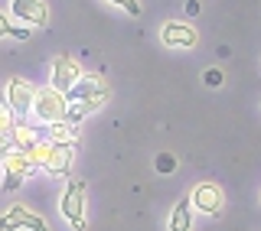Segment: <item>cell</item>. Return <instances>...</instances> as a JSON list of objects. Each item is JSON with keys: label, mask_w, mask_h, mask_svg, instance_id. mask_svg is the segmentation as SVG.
<instances>
[{"label": "cell", "mask_w": 261, "mask_h": 231, "mask_svg": "<svg viewBox=\"0 0 261 231\" xmlns=\"http://www.w3.org/2000/svg\"><path fill=\"white\" fill-rule=\"evenodd\" d=\"M82 78V65L75 59H69V55H59V59L53 62V88L56 92H69L72 85Z\"/></svg>", "instance_id": "9c48e42d"}, {"label": "cell", "mask_w": 261, "mask_h": 231, "mask_svg": "<svg viewBox=\"0 0 261 231\" xmlns=\"http://www.w3.org/2000/svg\"><path fill=\"white\" fill-rule=\"evenodd\" d=\"M33 85L23 78H10L7 81V104H10L13 118H27V114L33 111Z\"/></svg>", "instance_id": "8992f818"}, {"label": "cell", "mask_w": 261, "mask_h": 231, "mask_svg": "<svg viewBox=\"0 0 261 231\" xmlns=\"http://www.w3.org/2000/svg\"><path fill=\"white\" fill-rule=\"evenodd\" d=\"M190 225H193V202L183 199L170 212V231H190Z\"/></svg>", "instance_id": "7c38bea8"}, {"label": "cell", "mask_w": 261, "mask_h": 231, "mask_svg": "<svg viewBox=\"0 0 261 231\" xmlns=\"http://www.w3.org/2000/svg\"><path fill=\"white\" fill-rule=\"evenodd\" d=\"M105 98H108V85H105L98 75H82L75 85L65 92V101H101L105 104Z\"/></svg>", "instance_id": "277c9868"}, {"label": "cell", "mask_w": 261, "mask_h": 231, "mask_svg": "<svg viewBox=\"0 0 261 231\" xmlns=\"http://www.w3.org/2000/svg\"><path fill=\"white\" fill-rule=\"evenodd\" d=\"M206 81H209V85H219V81H222V75H219V72H209Z\"/></svg>", "instance_id": "d6986e66"}, {"label": "cell", "mask_w": 261, "mask_h": 231, "mask_svg": "<svg viewBox=\"0 0 261 231\" xmlns=\"http://www.w3.org/2000/svg\"><path fill=\"white\" fill-rule=\"evenodd\" d=\"M16 228H27V231H49L46 218H39L36 212L23 209V205H13L7 215H0V231H16Z\"/></svg>", "instance_id": "5b68a950"}, {"label": "cell", "mask_w": 261, "mask_h": 231, "mask_svg": "<svg viewBox=\"0 0 261 231\" xmlns=\"http://www.w3.org/2000/svg\"><path fill=\"white\" fill-rule=\"evenodd\" d=\"M4 36H13V39H30V30H20L7 20V13H0V39Z\"/></svg>", "instance_id": "5bb4252c"}, {"label": "cell", "mask_w": 261, "mask_h": 231, "mask_svg": "<svg viewBox=\"0 0 261 231\" xmlns=\"http://www.w3.org/2000/svg\"><path fill=\"white\" fill-rule=\"evenodd\" d=\"M65 111H69V101H65V95L56 92V88H43V92L33 95V114L43 124L65 121Z\"/></svg>", "instance_id": "7a4b0ae2"}, {"label": "cell", "mask_w": 261, "mask_h": 231, "mask_svg": "<svg viewBox=\"0 0 261 231\" xmlns=\"http://www.w3.org/2000/svg\"><path fill=\"white\" fill-rule=\"evenodd\" d=\"M190 202H193V209L206 212V215H219L222 205H225V195H222V189H219L216 183H199L193 189Z\"/></svg>", "instance_id": "52a82bcc"}, {"label": "cell", "mask_w": 261, "mask_h": 231, "mask_svg": "<svg viewBox=\"0 0 261 231\" xmlns=\"http://www.w3.org/2000/svg\"><path fill=\"white\" fill-rule=\"evenodd\" d=\"M111 4H118L124 13H130V16H141V4L137 0H111Z\"/></svg>", "instance_id": "e0dca14e"}, {"label": "cell", "mask_w": 261, "mask_h": 231, "mask_svg": "<svg viewBox=\"0 0 261 231\" xmlns=\"http://www.w3.org/2000/svg\"><path fill=\"white\" fill-rule=\"evenodd\" d=\"M173 169H176V160L170 153H160L157 156V172H173Z\"/></svg>", "instance_id": "2e32d148"}, {"label": "cell", "mask_w": 261, "mask_h": 231, "mask_svg": "<svg viewBox=\"0 0 261 231\" xmlns=\"http://www.w3.org/2000/svg\"><path fill=\"white\" fill-rule=\"evenodd\" d=\"M65 221H69L75 231H85V183L82 179H69L62 192V202H59Z\"/></svg>", "instance_id": "6da1fadb"}, {"label": "cell", "mask_w": 261, "mask_h": 231, "mask_svg": "<svg viewBox=\"0 0 261 231\" xmlns=\"http://www.w3.org/2000/svg\"><path fill=\"white\" fill-rule=\"evenodd\" d=\"M10 127H13V111H10L7 101H0V137L10 134Z\"/></svg>", "instance_id": "9a60e30c"}, {"label": "cell", "mask_w": 261, "mask_h": 231, "mask_svg": "<svg viewBox=\"0 0 261 231\" xmlns=\"http://www.w3.org/2000/svg\"><path fill=\"white\" fill-rule=\"evenodd\" d=\"M160 39L167 46H176V49H193L196 43H199V36H196L193 26H186V23H167L160 33Z\"/></svg>", "instance_id": "8fae6325"}, {"label": "cell", "mask_w": 261, "mask_h": 231, "mask_svg": "<svg viewBox=\"0 0 261 231\" xmlns=\"http://www.w3.org/2000/svg\"><path fill=\"white\" fill-rule=\"evenodd\" d=\"M10 150H13V147H10V140H7V137H0V160H4V156L10 153Z\"/></svg>", "instance_id": "ac0fdd59"}, {"label": "cell", "mask_w": 261, "mask_h": 231, "mask_svg": "<svg viewBox=\"0 0 261 231\" xmlns=\"http://www.w3.org/2000/svg\"><path fill=\"white\" fill-rule=\"evenodd\" d=\"M75 124H69V121H56V124H49V140H75Z\"/></svg>", "instance_id": "4fadbf2b"}, {"label": "cell", "mask_w": 261, "mask_h": 231, "mask_svg": "<svg viewBox=\"0 0 261 231\" xmlns=\"http://www.w3.org/2000/svg\"><path fill=\"white\" fill-rule=\"evenodd\" d=\"M10 13L23 23H33V26H46V20H49V10L43 0H13Z\"/></svg>", "instance_id": "30bf717a"}, {"label": "cell", "mask_w": 261, "mask_h": 231, "mask_svg": "<svg viewBox=\"0 0 261 231\" xmlns=\"http://www.w3.org/2000/svg\"><path fill=\"white\" fill-rule=\"evenodd\" d=\"M72 160H75V150H72L69 140H53V147H49V156H46L43 169L53 172V176H69Z\"/></svg>", "instance_id": "ba28073f"}, {"label": "cell", "mask_w": 261, "mask_h": 231, "mask_svg": "<svg viewBox=\"0 0 261 231\" xmlns=\"http://www.w3.org/2000/svg\"><path fill=\"white\" fill-rule=\"evenodd\" d=\"M0 166H4V192H13V189H20V183H23V176H30L33 169V160L23 150H10L0 160Z\"/></svg>", "instance_id": "3957f363"}]
</instances>
